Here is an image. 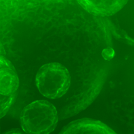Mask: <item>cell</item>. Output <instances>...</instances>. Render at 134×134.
Segmentation results:
<instances>
[{
  "instance_id": "1",
  "label": "cell",
  "mask_w": 134,
  "mask_h": 134,
  "mask_svg": "<svg viewBox=\"0 0 134 134\" xmlns=\"http://www.w3.org/2000/svg\"><path fill=\"white\" fill-rule=\"evenodd\" d=\"M56 108L46 100H37L25 106L20 115V125L27 133L43 134L52 132L59 119Z\"/></svg>"
},
{
  "instance_id": "2",
  "label": "cell",
  "mask_w": 134,
  "mask_h": 134,
  "mask_svg": "<svg viewBox=\"0 0 134 134\" xmlns=\"http://www.w3.org/2000/svg\"><path fill=\"white\" fill-rule=\"evenodd\" d=\"M36 84L44 97L57 99L64 95L69 88L71 77L68 70L58 62L45 64L36 76Z\"/></svg>"
},
{
  "instance_id": "3",
  "label": "cell",
  "mask_w": 134,
  "mask_h": 134,
  "mask_svg": "<svg viewBox=\"0 0 134 134\" xmlns=\"http://www.w3.org/2000/svg\"><path fill=\"white\" fill-rule=\"evenodd\" d=\"M106 77V72H100L91 86L86 91L72 98V100L64 106L59 114V118L64 120L81 112L97 97L101 91Z\"/></svg>"
},
{
  "instance_id": "4",
  "label": "cell",
  "mask_w": 134,
  "mask_h": 134,
  "mask_svg": "<svg viewBox=\"0 0 134 134\" xmlns=\"http://www.w3.org/2000/svg\"><path fill=\"white\" fill-rule=\"evenodd\" d=\"M60 134L69 133H105L116 132L107 125L99 120L89 118H84L71 121L64 126Z\"/></svg>"
},
{
  "instance_id": "5",
  "label": "cell",
  "mask_w": 134,
  "mask_h": 134,
  "mask_svg": "<svg viewBox=\"0 0 134 134\" xmlns=\"http://www.w3.org/2000/svg\"><path fill=\"white\" fill-rule=\"evenodd\" d=\"M88 13L98 17L111 16L120 10L128 0H76Z\"/></svg>"
},
{
  "instance_id": "6",
  "label": "cell",
  "mask_w": 134,
  "mask_h": 134,
  "mask_svg": "<svg viewBox=\"0 0 134 134\" xmlns=\"http://www.w3.org/2000/svg\"><path fill=\"white\" fill-rule=\"evenodd\" d=\"M0 93L9 95L16 92L19 79L13 65L5 57H0Z\"/></svg>"
},
{
  "instance_id": "7",
  "label": "cell",
  "mask_w": 134,
  "mask_h": 134,
  "mask_svg": "<svg viewBox=\"0 0 134 134\" xmlns=\"http://www.w3.org/2000/svg\"><path fill=\"white\" fill-rule=\"evenodd\" d=\"M16 92L9 95H1V118L4 116L8 110L9 107L13 103L15 97Z\"/></svg>"
},
{
  "instance_id": "8",
  "label": "cell",
  "mask_w": 134,
  "mask_h": 134,
  "mask_svg": "<svg viewBox=\"0 0 134 134\" xmlns=\"http://www.w3.org/2000/svg\"><path fill=\"white\" fill-rule=\"evenodd\" d=\"M23 132L21 131V130L19 128H13L12 129H10L5 132V133L9 134V133H23Z\"/></svg>"
}]
</instances>
